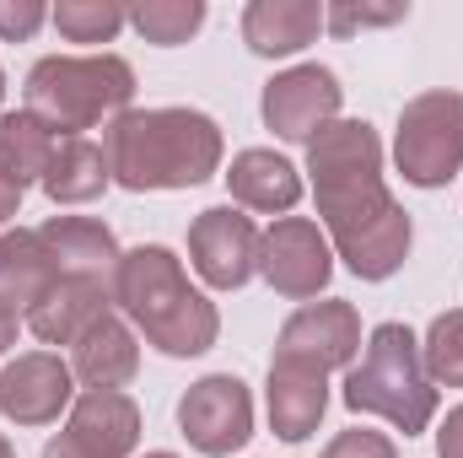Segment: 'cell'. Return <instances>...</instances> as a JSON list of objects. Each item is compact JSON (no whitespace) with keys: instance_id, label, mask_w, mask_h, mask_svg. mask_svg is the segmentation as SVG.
Instances as JSON below:
<instances>
[{"instance_id":"obj_1","label":"cell","mask_w":463,"mask_h":458,"mask_svg":"<svg viewBox=\"0 0 463 458\" xmlns=\"http://www.w3.org/2000/svg\"><path fill=\"white\" fill-rule=\"evenodd\" d=\"M307 173L318 195V216L335 253L361 281H388L410 259V211L383 184V140L366 119H335L307 146Z\"/></svg>"},{"instance_id":"obj_2","label":"cell","mask_w":463,"mask_h":458,"mask_svg":"<svg viewBox=\"0 0 463 458\" xmlns=\"http://www.w3.org/2000/svg\"><path fill=\"white\" fill-rule=\"evenodd\" d=\"M109 173L114 184L146 189H194L222 167V129L200 109H129L109 124Z\"/></svg>"},{"instance_id":"obj_3","label":"cell","mask_w":463,"mask_h":458,"mask_svg":"<svg viewBox=\"0 0 463 458\" xmlns=\"http://www.w3.org/2000/svg\"><path fill=\"white\" fill-rule=\"evenodd\" d=\"M114 302L135 319V329L162 356H205L222 335L216 302L189 286L178 253L162 243H140L118 259Z\"/></svg>"},{"instance_id":"obj_4","label":"cell","mask_w":463,"mask_h":458,"mask_svg":"<svg viewBox=\"0 0 463 458\" xmlns=\"http://www.w3.org/2000/svg\"><path fill=\"white\" fill-rule=\"evenodd\" d=\"M135 71L118 54H49L27 71V109L60 140L129 114Z\"/></svg>"},{"instance_id":"obj_5","label":"cell","mask_w":463,"mask_h":458,"mask_svg":"<svg viewBox=\"0 0 463 458\" xmlns=\"http://www.w3.org/2000/svg\"><path fill=\"white\" fill-rule=\"evenodd\" d=\"M345 405L355 415H383L404 437H420L437 415V383L426 377L420 340L404 324H377L361 361L345 377Z\"/></svg>"},{"instance_id":"obj_6","label":"cell","mask_w":463,"mask_h":458,"mask_svg":"<svg viewBox=\"0 0 463 458\" xmlns=\"http://www.w3.org/2000/svg\"><path fill=\"white\" fill-rule=\"evenodd\" d=\"M393 162L404 184L415 189H442L463 173V92H420L404 103L399 135H393Z\"/></svg>"},{"instance_id":"obj_7","label":"cell","mask_w":463,"mask_h":458,"mask_svg":"<svg viewBox=\"0 0 463 458\" xmlns=\"http://www.w3.org/2000/svg\"><path fill=\"white\" fill-rule=\"evenodd\" d=\"M178 432L205 458H227L253 437V394L242 377L211 372L178 399Z\"/></svg>"},{"instance_id":"obj_8","label":"cell","mask_w":463,"mask_h":458,"mask_svg":"<svg viewBox=\"0 0 463 458\" xmlns=\"http://www.w3.org/2000/svg\"><path fill=\"white\" fill-rule=\"evenodd\" d=\"M259 275L280 297L313 302L329 286V275H335L329 237L318 232V222H307V216H280L275 227L264 232V243H259Z\"/></svg>"},{"instance_id":"obj_9","label":"cell","mask_w":463,"mask_h":458,"mask_svg":"<svg viewBox=\"0 0 463 458\" xmlns=\"http://www.w3.org/2000/svg\"><path fill=\"white\" fill-rule=\"evenodd\" d=\"M355 350H361V313L345 297H329V302H302L280 324L275 361H297V367H313L329 377L335 367L355 361Z\"/></svg>"},{"instance_id":"obj_10","label":"cell","mask_w":463,"mask_h":458,"mask_svg":"<svg viewBox=\"0 0 463 458\" xmlns=\"http://www.w3.org/2000/svg\"><path fill=\"white\" fill-rule=\"evenodd\" d=\"M340 76L329 65H291L280 71L269 87H264V124L280 135V140H318V129H329L335 114H340Z\"/></svg>"},{"instance_id":"obj_11","label":"cell","mask_w":463,"mask_h":458,"mask_svg":"<svg viewBox=\"0 0 463 458\" xmlns=\"http://www.w3.org/2000/svg\"><path fill=\"white\" fill-rule=\"evenodd\" d=\"M259 243H264V232L253 227V216H242L232 205H211L189 227V259H194L205 286L237 291L259 270Z\"/></svg>"},{"instance_id":"obj_12","label":"cell","mask_w":463,"mask_h":458,"mask_svg":"<svg viewBox=\"0 0 463 458\" xmlns=\"http://www.w3.org/2000/svg\"><path fill=\"white\" fill-rule=\"evenodd\" d=\"M71 383H76L71 361H60L54 350H27L0 372V415L16 426H49L71 405L76 394Z\"/></svg>"},{"instance_id":"obj_13","label":"cell","mask_w":463,"mask_h":458,"mask_svg":"<svg viewBox=\"0 0 463 458\" xmlns=\"http://www.w3.org/2000/svg\"><path fill=\"white\" fill-rule=\"evenodd\" d=\"M43 248L60 270V281H92V286H114V270H118V243L114 232L92 216H49L43 227Z\"/></svg>"},{"instance_id":"obj_14","label":"cell","mask_w":463,"mask_h":458,"mask_svg":"<svg viewBox=\"0 0 463 458\" xmlns=\"http://www.w3.org/2000/svg\"><path fill=\"white\" fill-rule=\"evenodd\" d=\"M65 437H76L87 453H98V458H129L135 443H140V410L118 388H87L71 405Z\"/></svg>"},{"instance_id":"obj_15","label":"cell","mask_w":463,"mask_h":458,"mask_svg":"<svg viewBox=\"0 0 463 458\" xmlns=\"http://www.w3.org/2000/svg\"><path fill=\"white\" fill-rule=\"evenodd\" d=\"M264 399H269V426H275V437L307 443V437L318 432L324 410H329V383H324V372H313V367L269 361V388H264Z\"/></svg>"},{"instance_id":"obj_16","label":"cell","mask_w":463,"mask_h":458,"mask_svg":"<svg viewBox=\"0 0 463 458\" xmlns=\"http://www.w3.org/2000/svg\"><path fill=\"white\" fill-rule=\"evenodd\" d=\"M114 286H92V281H54V291L38 302V308H27V329L38 335L43 345H76L98 319H109L114 308Z\"/></svg>"},{"instance_id":"obj_17","label":"cell","mask_w":463,"mask_h":458,"mask_svg":"<svg viewBox=\"0 0 463 458\" xmlns=\"http://www.w3.org/2000/svg\"><path fill=\"white\" fill-rule=\"evenodd\" d=\"M232 189V200L237 205H248V211H264V216H286L297 200H302V173L286 162V157H275V151H264V146H248V151H237L232 157V167L222 173Z\"/></svg>"},{"instance_id":"obj_18","label":"cell","mask_w":463,"mask_h":458,"mask_svg":"<svg viewBox=\"0 0 463 458\" xmlns=\"http://www.w3.org/2000/svg\"><path fill=\"white\" fill-rule=\"evenodd\" d=\"M324 27V5L318 0H253L242 11V43L264 60L297 54L318 38Z\"/></svg>"},{"instance_id":"obj_19","label":"cell","mask_w":463,"mask_h":458,"mask_svg":"<svg viewBox=\"0 0 463 458\" xmlns=\"http://www.w3.org/2000/svg\"><path fill=\"white\" fill-rule=\"evenodd\" d=\"M54 281H60V270H54V259H49L38 232L27 227L0 232V302L5 308H16V313L38 308L54 291Z\"/></svg>"},{"instance_id":"obj_20","label":"cell","mask_w":463,"mask_h":458,"mask_svg":"<svg viewBox=\"0 0 463 458\" xmlns=\"http://www.w3.org/2000/svg\"><path fill=\"white\" fill-rule=\"evenodd\" d=\"M71 372H76L87 388H124V383L140 372V345H135V335L109 313V319H98L81 340L71 345Z\"/></svg>"},{"instance_id":"obj_21","label":"cell","mask_w":463,"mask_h":458,"mask_svg":"<svg viewBox=\"0 0 463 458\" xmlns=\"http://www.w3.org/2000/svg\"><path fill=\"white\" fill-rule=\"evenodd\" d=\"M109 184H114V173H109V151L103 146H92L87 135H65L54 146V162L43 173V195L54 205H87Z\"/></svg>"},{"instance_id":"obj_22","label":"cell","mask_w":463,"mask_h":458,"mask_svg":"<svg viewBox=\"0 0 463 458\" xmlns=\"http://www.w3.org/2000/svg\"><path fill=\"white\" fill-rule=\"evenodd\" d=\"M54 146H60V135L33 114V109L0 114V178H5L11 189L43 184V173H49V162H54Z\"/></svg>"},{"instance_id":"obj_23","label":"cell","mask_w":463,"mask_h":458,"mask_svg":"<svg viewBox=\"0 0 463 458\" xmlns=\"http://www.w3.org/2000/svg\"><path fill=\"white\" fill-rule=\"evenodd\" d=\"M129 22L146 43L173 49V43H189V33H200L205 5L200 0H140V5H129Z\"/></svg>"},{"instance_id":"obj_24","label":"cell","mask_w":463,"mask_h":458,"mask_svg":"<svg viewBox=\"0 0 463 458\" xmlns=\"http://www.w3.org/2000/svg\"><path fill=\"white\" fill-rule=\"evenodd\" d=\"M49 16H54V27L71 43H109L118 27L129 22V11L114 5V0H60Z\"/></svg>"},{"instance_id":"obj_25","label":"cell","mask_w":463,"mask_h":458,"mask_svg":"<svg viewBox=\"0 0 463 458\" xmlns=\"http://www.w3.org/2000/svg\"><path fill=\"white\" fill-rule=\"evenodd\" d=\"M420 361H426V377L442 383V388H463V308L442 313L426 340H420Z\"/></svg>"},{"instance_id":"obj_26","label":"cell","mask_w":463,"mask_h":458,"mask_svg":"<svg viewBox=\"0 0 463 458\" xmlns=\"http://www.w3.org/2000/svg\"><path fill=\"white\" fill-rule=\"evenodd\" d=\"M410 16V5H355V0H340V5H324V27L329 33H361V27H393V22H404Z\"/></svg>"},{"instance_id":"obj_27","label":"cell","mask_w":463,"mask_h":458,"mask_svg":"<svg viewBox=\"0 0 463 458\" xmlns=\"http://www.w3.org/2000/svg\"><path fill=\"white\" fill-rule=\"evenodd\" d=\"M318 458H399V448L383 437V432H366V426H355V432H340L329 448Z\"/></svg>"},{"instance_id":"obj_28","label":"cell","mask_w":463,"mask_h":458,"mask_svg":"<svg viewBox=\"0 0 463 458\" xmlns=\"http://www.w3.org/2000/svg\"><path fill=\"white\" fill-rule=\"evenodd\" d=\"M49 22V11L38 5V0H0V38H33L38 27Z\"/></svg>"},{"instance_id":"obj_29","label":"cell","mask_w":463,"mask_h":458,"mask_svg":"<svg viewBox=\"0 0 463 458\" xmlns=\"http://www.w3.org/2000/svg\"><path fill=\"white\" fill-rule=\"evenodd\" d=\"M437 458H463V405L448 410V421L437 432Z\"/></svg>"},{"instance_id":"obj_30","label":"cell","mask_w":463,"mask_h":458,"mask_svg":"<svg viewBox=\"0 0 463 458\" xmlns=\"http://www.w3.org/2000/svg\"><path fill=\"white\" fill-rule=\"evenodd\" d=\"M43 458H98V453H87V448H81L76 437H65V432H60V437H54V443L43 448Z\"/></svg>"},{"instance_id":"obj_31","label":"cell","mask_w":463,"mask_h":458,"mask_svg":"<svg viewBox=\"0 0 463 458\" xmlns=\"http://www.w3.org/2000/svg\"><path fill=\"white\" fill-rule=\"evenodd\" d=\"M16 329H22L16 308H5V302H0V350H11V345H16Z\"/></svg>"},{"instance_id":"obj_32","label":"cell","mask_w":463,"mask_h":458,"mask_svg":"<svg viewBox=\"0 0 463 458\" xmlns=\"http://www.w3.org/2000/svg\"><path fill=\"white\" fill-rule=\"evenodd\" d=\"M16 205H22V189H11V184L0 178V222H11V216H16Z\"/></svg>"},{"instance_id":"obj_33","label":"cell","mask_w":463,"mask_h":458,"mask_svg":"<svg viewBox=\"0 0 463 458\" xmlns=\"http://www.w3.org/2000/svg\"><path fill=\"white\" fill-rule=\"evenodd\" d=\"M0 458H16V448H11V443H5V437H0Z\"/></svg>"},{"instance_id":"obj_34","label":"cell","mask_w":463,"mask_h":458,"mask_svg":"<svg viewBox=\"0 0 463 458\" xmlns=\"http://www.w3.org/2000/svg\"><path fill=\"white\" fill-rule=\"evenodd\" d=\"M146 458H178V453H146Z\"/></svg>"},{"instance_id":"obj_35","label":"cell","mask_w":463,"mask_h":458,"mask_svg":"<svg viewBox=\"0 0 463 458\" xmlns=\"http://www.w3.org/2000/svg\"><path fill=\"white\" fill-rule=\"evenodd\" d=\"M0 98H5V76H0Z\"/></svg>"}]
</instances>
